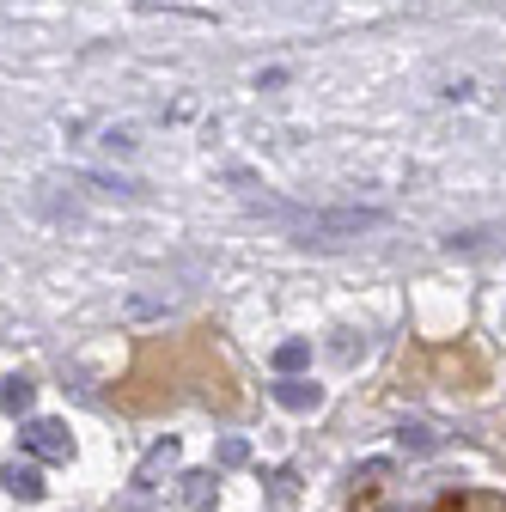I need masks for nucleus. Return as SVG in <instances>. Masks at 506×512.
<instances>
[{
  "label": "nucleus",
  "instance_id": "f257e3e1",
  "mask_svg": "<svg viewBox=\"0 0 506 512\" xmlns=\"http://www.w3.org/2000/svg\"><path fill=\"white\" fill-rule=\"evenodd\" d=\"M25 445H31L37 458H68V452H74V445H68V427H61V421H31V427H25Z\"/></svg>",
  "mask_w": 506,
  "mask_h": 512
},
{
  "label": "nucleus",
  "instance_id": "f03ea898",
  "mask_svg": "<svg viewBox=\"0 0 506 512\" xmlns=\"http://www.w3.org/2000/svg\"><path fill=\"white\" fill-rule=\"evenodd\" d=\"M318 384H305V378H281L275 384V403H287V409H318Z\"/></svg>",
  "mask_w": 506,
  "mask_h": 512
},
{
  "label": "nucleus",
  "instance_id": "7ed1b4c3",
  "mask_svg": "<svg viewBox=\"0 0 506 512\" xmlns=\"http://www.w3.org/2000/svg\"><path fill=\"white\" fill-rule=\"evenodd\" d=\"M0 409H7V415H25V409H31V378H7V391H0Z\"/></svg>",
  "mask_w": 506,
  "mask_h": 512
},
{
  "label": "nucleus",
  "instance_id": "20e7f679",
  "mask_svg": "<svg viewBox=\"0 0 506 512\" xmlns=\"http://www.w3.org/2000/svg\"><path fill=\"white\" fill-rule=\"evenodd\" d=\"M403 445H409V452H439V433L427 421H403Z\"/></svg>",
  "mask_w": 506,
  "mask_h": 512
},
{
  "label": "nucleus",
  "instance_id": "39448f33",
  "mask_svg": "<svg viewBox=\"0 0 506 512\" xmlns=\"http://www.w3.org/2000/svg\"><path fill=\"white\" fill-rule=\"evenodd\" d=\"M0 482H7V488H13L19 500H37V494H43V482H37V470H19V464H13L7 476H0Z\"/></svg>",
  "mask_w": 506,
  "mask_h": 512
},
{
  "label": "nucleus",
  "instance_id": "423d86ee",
  "mask_svg": "<svg viewBox=\"0 0 506 512\" xmlns=\"http://www.w3.org/2000/svg\"><path fill=\"white\" fill-rule=\"evenodd\" d=\"M305 360H311V348H305V342H281V348H275V366H281V372H299Z\"/></svg>",
  "mask_w": 506,
  "mask_h": 512
}]
</instances>
